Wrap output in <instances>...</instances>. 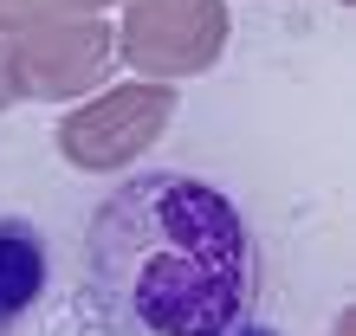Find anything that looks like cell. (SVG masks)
<instances>
[{
    "instance_id": "3957f363",
    "label": "cell",
    "mask_w": 356,
    "mask_h": 336,
    "mask_svg": "<svg viewBox=\"0 0 356 336\" xmlns=\"http://www.w3.org/2000/svg\"><path fill=\"white\" fill-rule=\"evenodd\" d=\"M227 336H279V330H259V324H240V330H227Z\"/></svg>"
},
{
    "instance_id": "7a4b0ae2",
    "label": "cell",
    "mask_w": 356,
    "mask_h": 336,
    "mask_svg": "<svg viewBox=\"0 0 356 336\" xmlns=\"http://www.w3.org/2000/svg\"><path fill=\"white\" fill-rule=\"evenodd\" d=\"M52 285V246L33 220L0 214V336L19 330Z\"/></svg>"
},
{
    "instance_id": "6da1fadb",
    "label": "cell",
    "mask_w": 356,
    "mask_h": 336,
    "mask_svg": "<svg viewBox=\"0 0 356 336\" xmlns=\"http://www.w3.org/2000/svg\"><path fill=\"white\" fill-rule=\"evenodd\" d=\"M85 285L123 336H227L253 324L259 240L214 181L143 168L85 226Z\"/></svg>"
}]
</instances>
